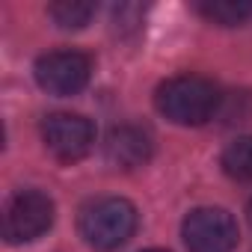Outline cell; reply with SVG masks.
Masks as SVG:
<instances>
[{
    "label": "cell",
    "instance_id": "6da1fadb",
    "mask_svg": "<svg viewBox=\"0 0 252 252\" xmlns=\"http://www.w3.org/2000/svg\"><path fill=\"white\" fill-rule=\"evenodd\" d=\"M155 107L172 125H181V128H196V125H205L217 113L220 92L202 74H178V77H169V80H163L158 86Z\"/></svg>",
    "mask_w": 252,
    "mask_h": 252
},
{
    "label": "cell",
    "instance_id": "7a4b0ae2",
    "mask_svg": "<svg viewBox=\"0 0 252 252\" xmlns=\"http://www.w3.org/2000/svg\"><path fill=\"white\" fill-rule=\"evenodd\" d=\"M137 222H140L137 208L128 199L104 196V199H95V202L83 205L77 228H80V237L92 249L113 252V249H119L122 243H128L134 237Z\"/></svg>",
    "mask_w": 252,
    "mask_h": 252
},
{
    "label": "cell",
    "instance_id": "3957f363",
    "mask_svg": "<svg viewBox=\"0 0 252 252\" xmlns=\"http://www.w3.org/2000/svg\"><path fill=\"white\" fill-rule=\"evenodd\" d=\"M187 252H234L240 231L225 208H193L181 222Z\"/></svg>",
    "mask_w": 252,
    "mask_h": 252
},
{
    "label": "cell",
    "instance_id": "277c9868",
    "mask_svg": "<svg viewBox=\"0 0 252 252\" xmlns=\"http://www.w3.org/2000/svg\"><path fill=\"white\" fill-rule=\"evenodd\" d=\"M54 225V202L42 190H21L6 202L3 211V237L6 243H30L39 240Z\"/></svg>",
    "mask_w": 252,
    "mask_h": 252
},
{
    "label": "cell",
    "instance_id": "5b68a950",
    "mask_svg": "<svg viewBox=\"0 0 252 252\" xmlns=\"http://www.w3.org/2000/svg\"><path fill=\"white\" fill-rule=\"evenodd\" d=\"M42 140L57 160L74 163L92 152L95 125L80 113H51L42 122Z\"/></svg>",
    "mask_w": 252,
    "mask_h": 252
},
{
    "label": "cell",
    "instance_id": "8992f818",
    "mask_svg": "<svg viewBox=\"0 0 252 252\" xmlns=\"http://www.w3.org/2000/svg\"><path fill=\"white\" fill-rule=\"evenodd\" d=\"M33 74L48 95H77L92 77V60L83 51H51L36 60Z\"/></svg>",
    "mask_w": 252,
    "mask_h": 252
},
{
    "label": "cell",
    "instance_id": "52a82bcc",
    "mask_svg": "<svg viewBox=\"0 0 252 252\" xmlns=\"http://www.w3.org/2000/svg\"><path fill=\"white\" fill-rule=\"evenodd\" d=\"M104 155L119 169H137L152 158V140L137 125H119L104 143Z\"/></svg>",
    "mask_w": 252,
    "mask_h": 252
},
{
    "label": "cell",
    "instance_id": "ba28073f",
    "mask_svg": "<svg viewBox=\"0 0 252 252\" xmlns=\"http://www.w3.org/2000/svg\"><path fill=\"white\" fill-rule=\"evenodd\" d=\"M222 172L234 181H252V137H237L225 146L222 158Z\"/></svg>",
    "mask_w": 252,
    "mask_h": 252
},
{
    "label": "cell",
    "instance_id": "9c48e42d",
    "mask_svg": "<svg viewBox=\"0 0 252 252\" xmlns=\"http://www.w3.org/2000/svg\"><path fill=\"white\" fill-rule=\"evenodd\" d=\"M208 21L220 24V27H234L243 24L252 15V3L249 0H214V3H199L196 6Z\"/></svg>",
    "mask_w": 252,
    "mask_h": 252
},
{
    "label": "cell",
    "instance_id": "30bf717a",
    "mask_svg": "<svg viewBox=\"0 0 252 252\" xmlns=\"http://www.w3.org/2000/svg\"><path fill=\"white\" fill-rule=\"evenodd\" d=\"M48 15L51 21L60 27V30H80L92 21L95 15V3H77V0H63V3H54L48 6Z\"/></svg>",
    "mask_w": 252,
    "mask_h": 252
},
{
    "label": "cell",
    "instance_id": "8fae6325",
    "mask_svg": "<svg viewBox=\"0 0 252 252\" xmlns=\"http://www.w3.org/2000/svg\"><path fill=\"white\" fill-rule=\"evenodd\" d=\"M246 214H249V225H252V199H249V211Z\"/></svg>",
    "mask_w": 252,
    "mask_h": 252
},
{
    "label": "cell",
    "instance_id": "7c38bea8",
    "mask_svg": "<svg viewBox=\"0 0 252 252\" xmlns=\"http://www.w3.org/2000/svg\"><path fill=\"white\" fill-rule=\"evenodd\" d=\"M146 252H166V249H146Z\"/></svg>",
    "mask_w": 252,
    "mask_h": 252
}]
</instances>
